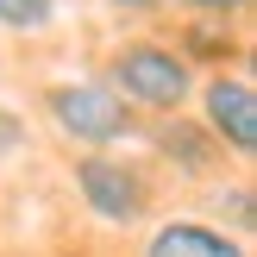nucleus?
<instances>
[{
    "label": "nucleus",
    "instance_id": "f257e3e1",
    "mask_svg": "<svg viewBox=\"0 0 257 257\" xmlns=\"http://www.w3.org/2000/svg\"><path fill=\"white\" fill-rule=\"evenodd\" d=\"M107 88L125 100V107L182 113V100L195 94V63H188L176 44H157V38H125V44L107 50Z\"/></svg>",
    "mask_w": 257,
    "mask_h": 257
},
{
    "label": "nucleus",
    "instance_id": "f03ea898",
    "mask_svg": "<svg viewBox=\"0 0 257 257\" xmlns=\"http://www.w3.org/2000/svg\"><path fill=\"white\" fill-rule=\"evenodd\" d=\"M44 113L75 151H113V145H125L138 132V113L107 82H50L44 88Z\"/></svg>",
    "mask_w": 257,
    "mask_h": 257
},
{
    "label": "nucleus",
    "instance_id": "7ed1b4c3",
    "mask_svg": "<svg viewBox=\"0 0 257 257\" xmlns=\"http://www.w3.org/2000/svg\"><path fill=\"white\" fill-rule=\"evenodd\" d=\"M75 195H82V207L94 213L100 226H138L151 213V182L138 163L113 157V151H82L75 157Z\"/></svg>",
    "mask_w": 257,
    "mask_h": 257
},
{
    "label": "nucleus",
    "instance_id": "20e7f679",
    "mask_svg": "<svg viewBox=\"0 0 257 257\" xmlns=\"http://www.w3.org/2000/svg\"><path fill=\"white\" fill-rule=\"evenodd\" d=\"M201 125L226 157H257V88L251 75H213L201 82Z\"/></svg>",
    "mask_w": 257,
    "mask_h": 257
},
{
    "label": "nucleus",
    "instance_id": "39448f33",
    "mask_svg": "<svg viewBox=\"0 0 257 257\" xmlns=\"http://www.w3.org/2000/svg\"><path fill=\"white\" fill-rule=\"evenodd\" d=\"M151 145L170 157V170H182L188 182H207V176H220L226 151L213 145V132L201 119H188V113H163L157 125H151Z\"/></svg>",
    "mask_w": 257,
    "mask_h": 257
},
{
    "label": "nucleus",
    "instance_id": "423d86ee",
    "mask_svg": "<svg viewBox=\"0 0 257 257\" xmlns=\"http://www.w3.org/2000/svg\"><path fill=\"white\" fill-rule=\"evenodd\" d=\"M145 257H251V245L207 220H163V226H151Z\"/></svg>",
    "mask_w": 257,
    "mask_h": 257
},
{
    "label": "nucleus",
    "instance_id": "0eeeda50",
    "mask_svg": "<svg viewBox=\"0 0 257 257\" xmlns=\"http://www.w3.org/2000/svg\"><path fill=\"white\" fill-rule=\"evenodd\" d=\"M57 25V0H0V32H19V38H38Z\"/></svg>",
    "mask_w": 257,
    "mask_h": 257
},
{
    "label": "nucleus",
    "instance_id": "6e6552de",
    "mask_svg": "<svg viewBox=\"0 0 257 257\" xmlns=\"http://www.w3.org/2000/svg\"><path fill=\"white\" fill-rule=\"evenodd\" d=\"M220 213L232 220V238H251V226H257V195H251V182H232V195L220 188Z\"/></svg>",
    "mask_w": 257,
    "mask_h": 257
},
{
    "label": "nucleus",
    "instance_id": "1a4fd4ad",
    "mask_svg": "<svg viewBox=\"0 0 257 257\" xmlns=\"http://www.w3.org/2000/svg\"><path fill=\"white\" fill-rule=\"evenodd\" d=\"M176 7H188L195 19H232V13H245L251 0H176Z\"/></svg>",
    "mask_w": 257,
    "mask_h": 257
},
{
    "label": "nucleus",
    "instance_id": "9d476101",
    "mask_svg": "<svg viewBox=\"0 0 257 257\" xmlns=\"http://www.w3.org/2000/svg\"><path fill=\"white\" fill-rule=\"evenodd\" d=\"M113 13H132V19H151V13H163L170 0H107Z\"/></svg>",
    "mask_w": 257,
    "mask_h": 257
}]
</instances>
